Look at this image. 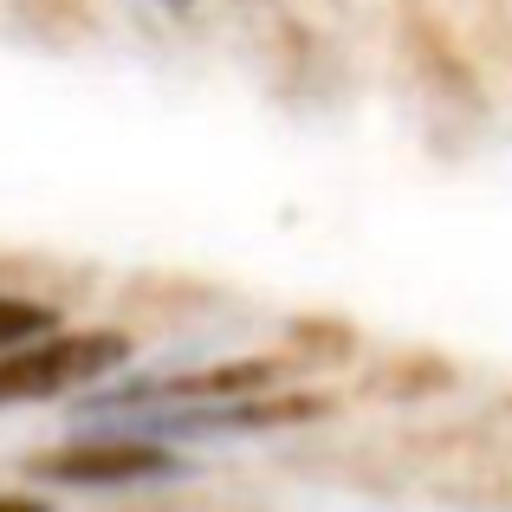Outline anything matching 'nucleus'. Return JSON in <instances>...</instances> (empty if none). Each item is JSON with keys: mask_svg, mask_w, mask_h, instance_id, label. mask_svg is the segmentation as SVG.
Returning a JSON list of instances; mask_svg holds the SVG:
<instances>
[{"mask_svg": "<svg viewBox=\"0 0 512 512\" xmlns=\"http://www.w3.org/2000/svg\"><path fill=\"white\" fill-rule=\"evenodd\" d=\"M0 512H46L39 500H7V493H0Z\"/></svg>", "mask_w": 512, "mask_h": 512, "instance_id": "nucleus-4", "label": "nucleus"}, {"mask_svg": "<svg viewBox=\"0 0 512 512\" xmlns=\"http://www.w3.org/2000/svg\"><path fill=\"white\" fill-rule=\"evenodd\" d=\"M169 454L163 448H143V441H98V448H65L52 461H39L46 480H65V487H117V480H143V474H163Z\"/></svg>", "mask_w": 512, "mask_h": 512, "instance_id": "nucleus-2", "label": "nucleus"}, {"mask_svg": "<svg viewBox=\"0 0 512 512\" xmlns=\"http://www.w3.org/2000/svg\"><path fill=\"white\" fill-rule=\"evenodd\" d=\"M124 357V338L111 331H78V338H33L0 357V402H26V396H52V389L91 383L98 370Z\"/></svg>", "mask_w": 512, "mask_h": 512, "instance_id": "nucleus-1", "label": "nucleus"}, {"mask_svg": "<svg viewBox=\"0 0 512 512\" xmlns=\"http://www.w3.org/2000/svg\"><path fill=\"white\" fill-rule=\"evenodd\" d=\"M46 331H52V312H46V305L0 299V357H7V350H20V344H33V338H46Z\"/></svg>", "mask_w": 512, "mask_h": 512, "instance_id": "nucleus-3", "label": "nucleus"}]
</instances>
